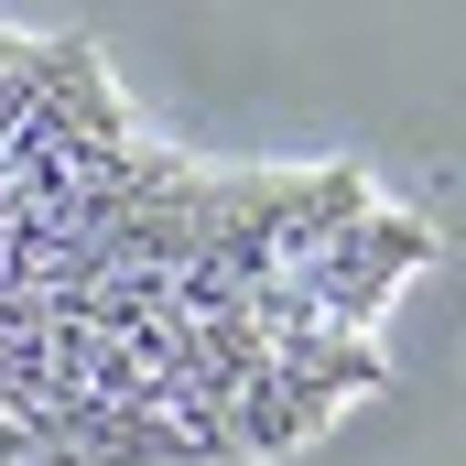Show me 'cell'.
Listing matches in <instances>:
<instances>
[{
    "instance_id": "obj_1",
    "label": "cell",
    "mask_w": 466,
    "mask_h": 466,
    "mask_svg": "<svg viewBox=\"0 0 466 466\" xmlns=\"http://www.w3.org/2000/svg\"><path fill=\"white\" fill-rule=\"evenodd\" d=\"M434 228L348 163H196L0 22V466H282L390 380Z\"/></svg>"
}]
</instances>
